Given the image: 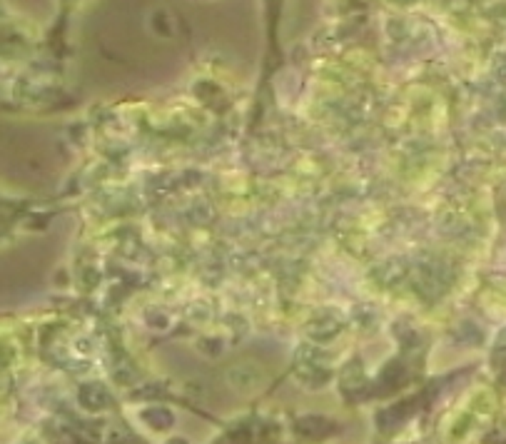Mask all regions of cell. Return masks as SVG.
<instances>
[{
    "instance_id": "5",
    "label": "cell",
    "mask_w": 506,
    "mask_h": 444,
    "mask_svg": "<svg viewBox=\"0 0 506 444\" xmlns=\"http://www.w3.org/2000/svg\"><path fill=\"white\" fill-rule=\"evenodd\" d=\"M342 330V322L339 319H314L307 325V335L317 342H325V339H332L337 332Z\"/></svg>"
},
{
    "instance_id": "1",
    "label": "cell",
    "mask_w": 506,
    "mask_h": 444,
    "mask_svg": "<svg viewBox=\"0 0 506 444\" xmlns=\"http://www.w3.org/2000/svg\"><path fill=\"white\" fill-rule=\"evenodd\" d=\"M339 389L350 402H356L362 394L369 392V382L364 377V369L359 359H352L342 367V375H339Z\"/></svg>"
},
{
    "instance_id": "6",
    "label": "cell",
    "mask_w": 506,
    "mask_h": 444,
    "mask_svg": "<svg viewBox=\"0 0 506 444\" xmlns=\"http://www.w3.org/2000/svg\"><path fill=\"white\" fill-rule=\"evenodd\" d=\"M227 377H230L232 384L237 389H242V392H250V389H255L257 384H260V375H257L252 367H242V364H240V367H232Z\"/></svg>"
},
{
    "instance_id": "2",
    "label": "cell",
    "mask_w": 506,
    "mask_h": 444,
    "mask_svg": "<svg viewBox=\"0 0 506 444\" xmlns=\"http://www.w3.org/2000/svg\"><path fill=\"white\" fill-rule=\"evenodd\" d=\"M78 402H80V407L82 409H88V412H102V409L110 407L113 397H110V392L102 387L100 382H88V384H82V387L78 389Z\"/></svg>"
},
{
    "instance_id": "4",
    "label": "cell",
    "mask_w": 506,
    "mask_h": 444,
    "mask_svg": "<svg viewBox=\"0 0 506 444\" xmlns=\"http://www.w3.org/2000/svg\"><path fill=\"white\" fill-rule=\"evenodd\" d=\"M140 419H143L147 427H152V429H157V432H165L175 425V414L170 412L168 407H160V405L143 409V412H140Z\"/></svg>"
},
{
    "instance_id": "3",
    "label": "cell",
    "mask_w": 506,
    "mask_h": 444,
    "mask_svg": "<svg viewBox=\"0 0 506 444\" xmlns=\"http://www.w3.org/2000/svg\"><path fill=\"white\" fill-rule=\"evenodd\" d=\"M334 422L327 417H317V414H307V417H300L294 422V432L305 439H325L329 434H334Z\"/></svg>"
},
{
    "instance_id": "7",
    "label": "cell",
    "mask_w": 506,
    "mask_h": 444,
    "mask_svg": "<svg viewBox=\"0 0 506 444\" xmlns=\"http://www.w3.org/2000/svg\"><path fill=\"white\" fill-rule=\"evenodd\" d=\"M401 380H404V364H401L399 359H392L387 367L381 369V375H379V384H381V389H384V392H392V389H397Z\"/></svg>"
},
{
    "instance_id": "8",
    "label": "cell",
    "mask_w": 506,
    "mask_h": 444,
    "mask_svg": "<svg viewBox=\"0 0 506 444\" xmlns=\"http://www.w3.org/2000/svg\"><path fill=\"white\" fill-rule=\"evenodd\" d=\"M168 444H188V442H185V439H180V437H175V439H170Z\"/></svg>"
}]
</instances>
